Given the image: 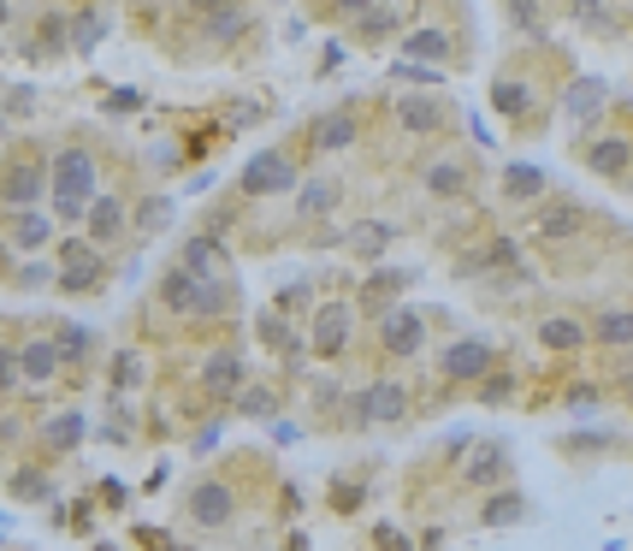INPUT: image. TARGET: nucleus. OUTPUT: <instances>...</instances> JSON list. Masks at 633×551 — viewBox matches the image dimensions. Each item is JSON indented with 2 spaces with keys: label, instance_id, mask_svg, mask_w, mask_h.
<instances>
[{
  "label": "nucleus",
  "instance_id": "f257e3e1",
  "mask_svg": "<svg viewBox=\"0 0 633 551\" xmlns=\"http://www.w3.org/2000/svg\"><path fill=\"white\" fill-rule=\"evenodd\" d=\"M154 302L172 314V321H219L231 309V285L226 279H196L184 267H166L154 285Z\"/></svg>",
  "mask_w": 633,
  "mask_h": 551
},
{
  "label": "nucleus",
  "instance_id": "f03ea898",
  "mask_svg": "<svg viewBox=\"0 0 633 551\" xmlns=\"http://www.w3.org/2000/svg\"><path fill=\"white\" fill-rule=\"evenodd\" d=\"M433 368L445 386H480L492 368H504V351H497V338H485V332H456L450 344H438Z\"/></svg>",
  "mask_w": 633,
  "mask_h": 551
},
{
  "label": "nucleus",
  "instance_id": "7ed1b4c3",
  "mask_svg": "<svg viewBox=\"0 0 633 551\" xmlns=\"http://www.w3.org/2000/svg\"><path fill=\"white\" fill-rule=\"evenodd\" d=\"M54 285H60V297H90L107 285V255L95 250L83 231H66L60 238V255H54Z\"/></svg>",
  "mask_w": 633,
  "mask_h": 551
},
{
  "label": "nucleus",
  "instance_id": "20e7f679",
  "mask_svg": "<svg viewBox=\"0 0 633 551\" xmlns=\"http://www.w3.org/2000/svg\"><path fill=\"white\" fill-rule=\"evenodd\" d=\"M48 196H71V202L101 196V154L90 142H60L48 154Z\"/></svg>",
  "mask_w": 633,
  "mask_h": 551
},
{
  "label": "nucleus",
  "instance_id": "39448f33",
  "mask_svg": "<svg viewBox=\"0 0 633 551\" xmlns=\"http://www.w3.org/2000/svg\"><path fill=\"white\" fill-rule=\"evenodd\" d=\"M408 386L396 380V374H379V380H367L361 391H349V422L356 427H396V422H408Z\"/></svg>",
  "mask_w": 633,
  "mask_h": 551
},
{
  "label": "nucleus",
  "instance_id": "423d86ee",
  "mask_svg": "<svg viewBox=\"0 0 633 551\" xmlns=\"http://www.w3.org/2000/svg\"><path fill=\"white\" fill-rule=\"evenodd\" d=\"M238 486L226 481V474H202L196 486L184 492V521L189 528H202V533H226L231 521H238Z\"/></svg>",
  "mask_w": 633,
  "mask_h": 551
},
{
  "label": "nucleus",
  "instance_id": "0eeeda50",
  "mask_svg": "<svg viewBox=\"0 0 633 551\" xmlns=\"http://www.w3.org/2000/svg\"><path fill=\"white\" fill-rule=\"evenodd\" d=\"M426 332H433V309L396 302V309L379 314V356L385 361H421L426 356Z\"/></svg>",
  "mask_w": 633,
  "mask_h": 551
},
{
  "label": "nucleus",
  "instance_id": "6e6552de",
  "mask_svg": "<svg viewBox=\"0 0 633 551\" xmlns=\"http://www.w3.org/2000/svg\"><path fill=\"white\" fill-rule=\"evenodd\" d=\"M308 179V172L297 167V154H285V149H261V154H249V167L238 172V196L249 202H261V196H297V184Z\"/></svg>",
  "mask_w": 633,
  "mask_h": 551
},
{
  "label": "nucleus",
  "instance_id": "1a4fd4ad",
  "mask_svg": "<svg viewBox=\"0 0 633 551\" xmlns=\"http://www.w3.org/2000/svg\"><path fill=\"white\" fill-rule=\"evenodd\" d=\"M356 344V302H314L308 309V351L320 361H337Z\"/></svg>",
  "mask_w": 633,
  "mask_h": 551
},
{
  "label": "nucleus",
  "instance_id": "9d476101",
  "mask_svg": "<svg viewBox=\"0 0 633 551\" xmlns=\"http://www.w3.org/2000/svg\"><path fill=\"white\" fill-rule=\"evenodd\" d=\"M456 474H462L468 492H497L515 481V462H509V445L504 439H474L468 445V457L456 462Z\"/></svg>",
  "mask_w": 633,
  "mask_h": 551
},
{
  "label": "nucleus",
  "instance_id": "9b49d317",
  "mask_svg": "<svg viewBox=\"0 0 633 551\" xmlns=\"http://www.w3.org/2000/svg\"><path fill=\"white\" fill-rule=\"evenodd\" d=\"M391 125L403 137H438L450 125V107L438 90H403V95H391Z\"/></svg>",
  "mask_w": 633,
  "mask_h": 551
},
{
  "label": "nucleus",
  "instance_id": "f8f14e48",
  "mask_svg": "<svg viewBox=\"0 0 633 551\" xmlns=\"http://www.w3.org/2000/svg\"><path fill=\"white\" fill-rule=\"evenodd\" d=\"M586 226H592V214H586L580 196H544V202H533V238L539 243H568V238H580Z\"/></svg>",
  "mask_w": 633,
  "mask_h": 551
},
{
  "label": "nucleus",
  "instance_id": "ddd939ff",
  "mask_svg": "<svg viewBox=\"0 0 633 551\" xmlns=\"http://www.w3.org/2000/svg\"><path fill=\"white\" fill-rule=\"evenodd\" d=\"M196 380H202V398L231 403V398L249 386V356L231 351V344H226V351H208V356H202V374H196Z\"/></svg>",
  "mask_w": 633,
  "mask_h": 551
},
{
  "label": "nucleus",
  "instance_id": "4468645a",
  "mask_svg": "<svg viewBox=\"0 0 633 551\" xmlns=\"http://www.w3.org/2000/svg\"><path fill=\"white\" fill-rule=\"evenodd\" d=\"M574 149H580L586 172H598V179H610V184H622L633 172V137L628 130H603V137H586V142H574Z\"/></svg>",
  "mask_w": 633,
  "mask_h": 551
},
{
  "label": "nucleus",
  "instance_id": "2eb2a0df",
  "mask_svg": "<svg viewBox=\"0 0 633 551\" xmlns=\"http://www.w3.org/2000/svg\"><path fill=\"white\" fill-rule=\"evenodd\" d=\"M78 231L95 243L101 255H107V250H119V243L130 238V208H125V202L113 196V191H101V196L90 202V214H83V226H78Z\"/></svg>",
  "mask_w": 633,
  "mask_h": 551
},
{
  "label": "nucleus",
  "instance_id": "dca6fc26",
  "mask_svg": "<svg viewBox=\"0 0 633 551\" xmlns=\"http://www.w3.org/2000/svg\"><path fill=\"white\" fill-rule=\"evenodd\" d=\"M48 196V167L42 161H7V172H0V208L7 214H24V208H36V202Z\"/></svg>",
  "mask_w": 633,
  "mask_h": 551
},
{
  "label": "nucleus",
  "instance_id": "f3484780",
  "mask_svg": "<svg viewBox=\"0 0 633 551\" xmlns=\"http://www.w3.org/2000/svg\"><path fill=\"white\" fill-rule=\"evenodd\" d=\"M462 273H468V279H492V273H509V285H521V279H527L521 243H515V238H504V231H497V238H485L480 250L462 261Z\"/></svg>",
  "mask_w": 633,
  "mask_h": 551
},
{
  "label": "nucleus",
  "instance_id": "a211bd4d",
  "mask_svg": "<svg viewBox=\"0 0 633 551\" xmlns=\"http://www.w3.org/2000/svg\"><path fill=\"white\" fill-rule=\"evenodd\" d=\"M60 351H54L48 332H36V338L19 344V391H48L54 380H60Z\"/></svg>",
  "mask_w": 633,
  "mask_h": 551
},
{
  "label": "nucleus",
  "instance_id": "6ab92c4d",
  "mask_svg": "<svg viewBox=\"0 0 633 551\" xmlns=\"http://www.w3.org/2000/svg\"><path fill=\"white\" fill-rule=\"evenodd\" d=\"M421 191L438 196V202L468 196L474 191V161H468V154H438V161H426L421 167Z\"/></svg>",
  "mask_w": 633,
  "mask_h": 551
},
{
  "label": "nucleus",
  "instance_id": "aec40b11",
  "mask_svg": "<svg viewBox=\"0 0 633 551\" xmlns=\"http://www.w3.org/2000/svg\"><path fill=\"white\" fill-rule=\"evenodd\" d=\"M603 107H610V83L603 78H568V90H563V119L568 125H580V130H592L603 119Z\"/></svg>",
  "mask_w": 633,
  "mask_h": 551
},
{
  "label": "nucleus",
  "instance_id": "412c9836",
  "mask_svg": "<svg viewBox=\"0 0 633 551\" xmlns=\"http://www.w3.org/2000/svg\"><path fill=\"white\" fill-rule=\"evenodd\" d=\"M586 344H598V351H633V302H603L592 309V321H586Z\"/></svg>",
  "mask_w": 633,
  "mask_h": 551
},
{
  "label": "nucleus",
  "instance_id": "4be33fe9",
  "mask_svg": "<svg viewBox=\"0 0 633 551\" xmlns=\"http://www.w3.org/2000/svg\"><path fill=\"white\" fill-rule=\"evenodd\" d=\"M356 142H361V119L349 107L320 113L314 130H308V149H314V154H344V149H356Z\"/></svg>",
  "mask_w": 633,
  "mask_h": 551
},
{
  "label": "nucleus",
  "instance_id": "5701e85b",
  "mask_svg": "<svg viewBox=\"0 0 633 551\" xmlns=\"http://www.w3.org/2000/svg\"><path fill=\"white\" fill-rule=\"evenodd\" d=\"M60 238V226L48 220L42 208H24V214H7V250H19V255H42L48 243Z\"/></svg>",
  "mask_w": 633,
  "mask_h": 551
},
{
  "label": "nucleus",
  "instance_id": "b1692460",
  "mask_svg": "<svg viewBox=\"0 0 633 551\" xmlns=\"http://www.w3.org/2000/svg\"><path fill=\"white\" fill-rule=\"evenodd\" d=\"M533 344L544 356H580L586 351V321L580 314H544L533 326Z\"/></svg>",
  "mask_w": 633,
  "mask_h": 551
},
{
  "label": "nucleus",
  "instance_id": "393cba45",
  "mask_svg": "<svg viewBox=\"0 0 633 551\" xmlns=\"http://www.w3.org/2000/svg\"><path fill=\"white\" fill-rule=\"evenodd\" d=\"M332 208H344V179L332 172H308L297 184V220H326Z\"/></svg>",
  "mask_w": 633,
  "mask_h": 551
},
{
  "label": "nucleus",
  "instance_id": "a878e982",
  "mask_svg": "<svg viewBox=\"0 0 633 551\" xmlns=\"http://www.w3.org/2000/svg\"><path fill=\"white\" fill-rule=\"evenodd\" d=\"M533 516V498H527L521 486H497V492H485V504H480V528H521V521Z\"/></svg>",
  "mask_w": 633,
  "mask_h": 551
},
{
  "label": "nucleus",
  "instance_id": "bb28decb",
  "mask_svg": "<svg viewBox=\"0 0 633 551\" xmlns=\"http://www.w3.org/2000/svg\"><path fill=\"white\" fill-rule=\"evenodd\" d=\"M403 60H421V66H438V71H445V66L456 60V42H450L445 24H421V31L403 36Z\"/></svg>",
  "mask_w": 633,
  "mask_h": 551
},
{
  "label": "nucleus",
  "instance_id": "cd10ccee",
  "mask_svg": "<svg viewBox=\"0 0 633 551\" xmlns=\"http://www.w3.org/2000/svg\"><path fill=\"white\" fill-rule=\"evenodd\" d=\"M179 267L196 273V279H219V273L231 267V255H226V243H219V231H202V238H189L184 255H179Z\"/></svg>",
  "mask_w": 633,
  "mask_h": 551
},
{
  "label": "nucleus",
  "instance_id": "c85d7f7f",
  "mask_svg": "<svg viewBox=\"0 0 633 551\" xmlns=\"http://www.w3.org/2000/svg\"><path fill=\"white\" fill-rule=\"evenodd\" d=\"M408 279H415V273H391V267H373V273H367V285H361V297H356V309H367V314H373V321H379V314H385V309H396V291H403V285Z\"/></svg>",
  "mask_w": 633,
  "mask_h": 551
},
{
  "label": "nucleus",
  "instance_id": "c756f323",
  "mask_svg": "<svg viewBox=\"0 0 633 551\" xmlns=\"http://www.w3.org/2000/svg\"><path fill=\"white\" fill-rule=\"evenodd\" d=\"M492 107L504 113V119H515V125H533V83L515 78V71L492 78Z\"/></svg>",
  "mask_w": 633,
  "mask_h": 551
},
{
  "label": "nucleus",
  "instance_id": "7c9ffc66",
  "mask_svg": "<svg viewBox=\"0 0 633 551\" xmlns=\"http://www.w3.org/2000/svg\"><path fill=\"white\" fill-rule=\"evenodd\" d=\"M551 196V179L533 167V161H509L504 167V202H515V208H533V202Z\"/></svg>",
  "mask_w": 633,
  "mask_h": 551
},
{
  "label": "nucleus",
  "instance_id": "2f4dec72",
  "mask_svg": "<svg viewBox=\"0 0 633 551\" xmlns=\"http://www.w3.org/2000/svg\"><path fill=\"white\" fill-rule=\"evenodd\" d=\"M83 433H90V422H83V410H60L42 422V445H48L54 457H71L83 445Z\"/></svg>",
  "mask_w": 633,
  "mask_h": 551
},
{
  "label": "nucleus",
  "instance_id": "473e14b6",
  "mask_svg": "<svg viewBox=\"0 0 633 551\" xmlns=\"http://www.w3.org/2000/svg\"><path fill=\"white\" fill-rule=\"evenodd\" d=\"M243 31H249V12L238 7V0L219 7V12H202V42H208V48H231Z\"/></svg>",
  "mask_w": 633,
  "mask_h": 551
},
{
  "label": "nucleus",
  "instance_id": "72a5a7b5",
  "mask_svg": "<svg viewBox=\"0 0 633 551\" xmlns=\"http://www.w3.org/2000/svg\"><path fill=\"white\" fill-rule=\"evenodd\" d=\"M48 338H54V351H60V368H90L95 361V332L90 326L60 321V332H48Z\"/></svg>",
  "mask_w": 633,
  "mask_h": 551
},
{
  "label": "nucleus",
  "instance_id": "f704fd0d",
  "mask_svg": "<svg viewBox=\"0 0 633 551\" xmlns=\"http://www.w3.org/2000/svg\"><path fill=\"white\" fill-rule=\"evenodd\" d=\"M7 492H12V504H54V481L36 462H19V469L7 474Z\"/></svg>",
  "mask_w": 633,
  "mask_h": 551
},
{
  "label": "nucleus",
  "instance_id": "c9c22d12",
  "mask_svg": "<svg viewBox=\"0 0 633 551\" xmlns=\"http://www.w3.org/2000/svg\"><path fill=\"white\" fill-rule=\"evenodd\" d=\"M403 31V7H391V0H379V7H367L361 19H356V36L367 42V48H379L385 36Z\"/></svg>",
  "mask_w": 633,
  "mask_h": 551
},
{
  "label": "nucleus",
  "instance_id": "e433bc0d",
  "mask_svg": "<svg viewBox=\"0 0 633 551\" xmlns=\"http://www.w3.org/2000/svg\"><path fill=\"white\" fill-rule=\"evenodd\" d=\"M474 398H480V410H509V403L521 398V380H515V368H492L474 386Z\"/></svg>",
  "mask_w": 633,
  "mask_h": 551
},
{
  "label": "nucleus",
  "instance_id": "4c0bfd02",
  "mask_svg": "<svg viewBox=\"0 0 633 551\" xmlns=\"http://www.w3.org/2000/svg\"><path fill=\"white\" fill-rule=\"evenodd\" d=\"M231 410H238L243 422H273V415H278V391L255 380V386H243L238 398H231Z\"/></svg>",
  "mask_w": 633,
  "mask_h": 551
},
{
  "label": "nucleus",
  "instance_id": "58836bf2",
  "mask_svg": "<svg viewBox=\"0 0 633 551\" xmlns=\"http://www.w3.org/2000/svg\"><path fill=\"white\" fill-rule=\"evenodd\" d=\"M172 196H142L137 208H130V231H142V238H154V231H166L172 226Z\"/></svg>",
  "mask_w": 633,
  "mask_h": 551
},
{
  "label": "nucleus",
  "instance_id": "ea45409f",
  "mask_svg": "<svg viewBox=\"0 0 633 551\" xmlns=\"http://www.w3.org/2000/svg\"><path fill=\"white\" fill-rule=\"evenodd\" d=\"M391 243V220H367V226H356L344 238V250L356 255V261H379V250Z\"/></svg>",
  "mask_w": 633,
  "mask_h": 551
},
{
  "label": "nucleus",
  "instance_id": "a19ab883",
  "mask_svg": "<svg viewBox=\"0 0 633 551\" xmlns=\"http://www.w3.org/2000/svg\"><path fill=\"white\" fill-rule=\"evenodd\" d=\"M563 451H574V457L622 451V433H610V427H586V433H568V439H563Z\"/></svg>",
  "mask_w": 633,
  "mask_h": 551
},
{
  "label": "nucleus",
  "instance_id": "79ce46f5",
  "mask_svg": "<svg viewBox=\"0 0 633 551\" xmlns=\"http://www.w3.org/2000/svg\"><path fill=\"white\" fill-rule=\"evenodd\" d=\"M66 31H71V48H78V54H95L101 36H107V12H78Z\"/></svg>",
  "mask_w": 633,
  "mask_h": 551
},
{
  "label": "nucleus",
  "instance_id": "37998d69",
  "mask_svg": "<svg viewBox=\"0 0 633 551\" xmlns=\"http://www.w3.org/2000/svg\"><path fill=\"white\" fill-rule=\"evenodd\" d=\"M107 386L119 391V398H125V391H137V386H142V356H137V351H119V356H113Z\"/></svg>",
  "mask_w": 633,
  "mask_h": 551
},
{
  "label": "nucleus",
  "instance_id": "c03bdc74",
  "mask_svg": "<svg viewBox=\"0 0 633 551\" xmlns=\"http://www.w3.org/2000/svg\"><path fill=\"white\" fill-rule=\"evenodd\" d=\"M361 504H367V481H361V474H349V481L337 474V481H332V510L337 516H356Z\"/></svg>",
  "mask_w": 633,
  "mask_h": 551
},
{
  "label": "nucleus",
  "instance_id": "a18cd8bd",
  "mask_svg": "<svg viewBox=\"0 0 633 551\" xmlns=\"http://www.w3.org/2000/svg\"><path fill=\"white\" fill-rule=\"evenodd\" d=\"M391 78L408 83V90H438V83H445V71H438V66H421V60H396Z\"/></svg>",
  "mask_w": 633,
  "mask_h": 551
},
{
  "label": "nucleus",
  "instance_id": "49530a36",
  "mask_svg": "<svg viewBox=\"0 0 633 551\" xmlns=\"http://www.w3.org/2000/svg\"><path fill=\"white\" fill-rule=\"evenodd\" d=\"M563 403H568L574 415H598V410H603V386H598V380H574V386L563 391Z\"/></svg>",
  "mask_w": 633,
  "mask_h": 551
},
{
  "label": "nucleus",
  "instance_id": "de8ad7c7",
  "mask_svg": "<svg viewBox=\"0 0 633 551\" xmlns=\"http://www.w3.org/2000/svg\"><path fill=\"white\" fill-rule=\"evenodd\" d=\"M12 285H19V291H48V285H54V261L31 255V261H24L19 273H12Z\"/></svg>",
  "mask_w": 633,
  "mask_h": 551
},
{
  "label": "nucleus",
  "instance_id": "09e8293b",
  "mask_svg": "<svg viewBox=\"0 0 633 551\" xmlns=\"http://www.w3.org/2000/svg\"><path fill=\"white\" fill-rule=\"evenodd\" d=\"M504 12H509L515 31H527V36L544 31V7H539V0H504Z\"/></svg>",
  "mask_w": 633,
  "mask_h": 551
},
{
  "label": "nucleus",
  "instance_id": "8fccbe9b",
  "mask_svg": "<svg viewBox=\"0 0 633 551\" xmlns=\"http://www.w3.org/2000/svg\"><path fill=\"white\" fill-rule=\"evenodd\" d=\"M308 302H314V291H308V279H302V285H285V291H278V302H273V309L285 314V321H297V309H308Z\"/></svg>",
  "mask_w": 633,
  "mask_h": 551
},
{
  "label": "nucleus",
  "instance_id": "3c124183",
  "mask_svg": "<svg viewBox=\"0 0 633 551\" xmlns=\"http://www.w3.org/2000/svg\"><path fill=\"white\" fill-rule=\"evenodd\" d=\"M19 391V344H0V398Z\"/></svg>",
  "mask_w": 633,
  "mask_h": 551
},
{
  "label": "nucleus",
  "instance_id": "603ef678",
  "mask_svg": "<svg viewBox=\"0 0 633 551\" xmlns=\"http://www.w3.org/2000/svg\"><path fill=\"white\" fill-rule=\"evenodd\" d=\"M373 546L379 551H415V540H408L403 528H391V521H379V528H373Z\"/></svg>",
  "mask_w": 633,
  "mask_h": 551
},
{
  "label": "nucleus",
  "instance_id": "864d4df0",
  "mask_svg": "<svg viewBox=\"0 0 633 551\" xmlns=\"http://www.w3.org/2000/svg\"><path fill=\"white\" fill-rule=\"evenodd\" d=\"M574 12H580L586 24H598V31L610 36V12H603V0H574Z\"/></svg>",
  "mask_w": 633,
  "mask_h": 551
},
{
  "label": "nucleus",
  "instance_id": "5fc2aeb1",
  "mask_svg": "<svg viewBox=\"0 0 633 551\" xmlns=\"http://www.w3.org/2000/svg\"><path fill=\"white\" fill-rule=\"evenodd\" d=\"M610 380L622 386V391H633V351H615V361H610Z\"/></svg>",
  "mask_w": 633,
  "mask_h": 551
},
{
  "label": "nucleus",
  "instance_id": "6e6d98bb",
  "mask_svg": "<svg viewBox=\"0 0 633 551\" xmlns=\"http://www.w3.org/2000/svg\"><path fill=\"white\" fill-rule=\"evenodd\" d=\"M367 7H379V0H332V19H349V24H356Z\"/></svg>",
  "mask_w": 633,
  "mask_h": 551
},
{
  "label": "nucleus",
  "instance_id": "4d7b16f0",
  "mask_svg": "<svg viewBox=\"0 0 633 551\" xmlns=\"http://www.w3.org/2000/svg\"><path fill=\"white\" fill-rule=\"evenodd\" d=\"M125 498H130L125 481H101V504H107V510H125Z\"/></svg>",
  "mask_w": 633,
  "mask_h": 551
},
{
  "label": "nucleus",
  "instance_id": "13d9d810",
  "mask_svg": "<svg viewBox=\"0 0 633 551\" xmlns=\"http://www.w3.org/2000/svg\"><path fill=\"white\" fill-rule=\"evenodd\" d=\"M415 551H445V528H426L415 540Z\"/></svg>",
  "mask_w": 633,
  "mask_h": 551
},
{
  "label": "nucleus",
  "instance_id": "bf43d9fd",
  "mask_svg": "<svg viewBox=\"0 0 633 551\" xmlns=\"http://www.w3.org/2000/svg\"><path fill=\"white\" fill-rule=\"evenodd\" d=\"M214 445H219V427H202V433H196V457L214 451Z\"/></svg>",
  "mask_w": 633,
  "mask_h": 551
},
{
  "label": "nucleus",
  "instance_id": "052dcab7",
  "mask_svg": "<svg viewBox=\"0 0 633 551\" xmlns=\"http://www.w3.org/2000/svg\"><path fill=\"white\" fill-rule=\"evenodd\" d=\"M219 7H231V0H189V12H196V19H202V12H219Z\"/></svg>",
  "mask_w": 633,
  "mask_h": 551
},
{
  "label": "nucleus",
  "instance_id": "680f3d73",
  "mask_svg": "<svg viewBox=\"0 0 633 551\" xmlns=\"http://www.w3.org/2000/svg\"><path fill=\"white\" fill-rule=\"evenodd\" d=\"M290 551H314V546H308V533H290Z\"/></svg>",
  "mask_w": 633,
  "mask_h": 551
},
{
  "label": "nucleus",
  "instance_id": "e2e57ef3",
  "mask_svg": "<svg viewBox=\"0 0 633 551\" xmlns=\"http://www.w3.org/2000/svg\"><path fill=\"white\" fill-rule=\"evenodd\" d=\"M95 551H119V546H95Z\"/></svg>",
  "mask_w": 633,
  "mask_h": 551
},
{
  "label": "nucleus",
  "instance_id": "0e129e2a",
  "mask_svg": "<svg viewBox=\"0 0 633 551\" xmlns=\"http://www.w3.org/2000/svg\"><path fill=\"white\" fill-rule=\"evenodd\" d=\"M628 410H633V391H628Z\"/></svg>",
  "mask_w": 633,
  "mask_h": 551
},
{
  "label": "nucleus",
  "instance_id": "69168bd1",
  "mask_svg": "<svg viewBox=\"0 0 633 551\" xmlns=\"http://www.w3.org/2000/svg\"><path fill=\"white\" fill-rule=\"evenodd\" d=\"M628 261H633V243H628Z\"/></svg>",
  "mask_w": 633,
  "mask_h": 551
}]
</instances>
